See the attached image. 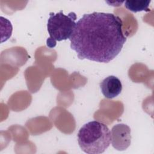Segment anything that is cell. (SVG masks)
<instances>
[{
  "label": "cell",
  "mask_w": 154,
  "mask_h": 154,
  "mask_svg": "<svg viewBox=\"0 0 154 154\" xmlns=\"http://www.w3.org/2000/svg\"><path fill=\"white\" fill-rule=\"evenodd\" d=\"M81 149L88 154L103 153L111 143V132L104 123L91 121L84 124L77 134Z\"/></svg>",
  "instance_id": "obj_2"
},
{
  "label": "cell",
  "mask_w": 154,
  "mask_h": 154,
  "mask_svg": "<svg viewBox=\"0 0 154 154\" xmlns=\"http://www.w3.org/2000/svg\"><path fill=\"white\" fill-rule=\"evenodd\" d=\"M151 1H126L125 7L132 12H139L141 11H149V7Z\"/></svg>",
  "instance_id": "obj_6"
},
{
  "label": "cell",
  "mask_w": 154,
  "mask_h": 154,
  "mask_svg": "<svg viewBox=\"0 0 154 154\" xmlns=\"http://www.w3.org/2000/svg\"><path fill=\"white\" fill-rule=\"evenodd\" d=\"M123 22L112 13L84 14L76 22L69 38L70 48L81 60L108 63L121 52L126 37Z\"/></svg>",
  "instance_id": "obj_1"
},
{
  "label": "cell",
  "mask_w": 154,
  "mask_h": 154,
  "mask_svg": "<svg viewBox=\"0 0 154 154\" xmlns=\"http://www.w3.org/2000/svg\"><path fill=\"white\" fill-rule=\"evenodd\" d=\"M102 94L108 99H112L119 96L122 90V84L116 76L111 75L106 77L100 83Z\"/></svg>",
  "instance_id": "obj_5"
},
{
  "label": "cell",
  "mask_w": 154,
  "mask_h": 154,
  "mask_svg": "<svg viewBox=\"0 0 154 154\" xmlns=\"http://www.w3.org/2000/svg\"><path fill=\"white\" fill-rule=\"evenodd\" d=\"M76 14L70 12L67 15L63 11L49 13L48 19L47 29L49 37L46 40L47 46L52 48L56 46L57 42L69 39L73 33L76 20Z\"/></svg>",
  "instance_id": "obj_3"
},
{
  "label": "cell",
  "mask_w": 154,
  "mask_h": 154,
  "mask_svg": "<svg viewBox=\"0 0 154 154\" xmlns=\"http://www.w3.org/2000/svg\"><path fill=\"white\" fill-rule=\"evenodd\" d=\"M111 143L112 147L119 151L127 149L131 143L130 128L124 123L115 125L111 131Z\"/></svg>",
  "instance_id": "obj_4"
}]
</instances>
